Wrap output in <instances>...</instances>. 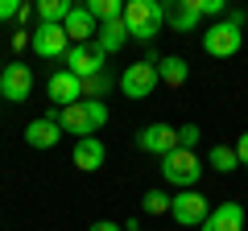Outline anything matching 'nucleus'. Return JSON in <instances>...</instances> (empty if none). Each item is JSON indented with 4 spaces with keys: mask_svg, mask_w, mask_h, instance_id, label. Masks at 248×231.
I'll return each instance as SVG.
<instances>
[{
    "mask_svg": "<svg viewBox=\"0 0 248 231\" xmlns=\"http://www.w3.org/2000/svg\"><path fill=\"white\" fill-rule=\"evenodd\" d=\"M170 202H174V198H170L166 190H145V194H141V211L145 215H166Z\"/></svg>",
    "mask_w": 248,
    "mask_h": 231,
    "instance_id": "4be33fe9",
    "label": "nucleus"
},
{
    "mask_svg": "<svg viewBox=\"0 0 248 231\" xmlns=\"http://www.w3.org/2000/svg\"><path fill=\"white\" fill-rule=\"evenodd\" d=\"M83 9H87L91 21H99V25H108V21L124 17V4H120V0H87Z\"/></svg>",
    "mask_w": 248,
    "mask_h": 231,
    "instance_id": "412c9836",
    "label": "nucleus"
},
{
    "mask_svg": "<svg viewBox=\"0 0 248 231\" xmlns=\"http://www.w3.org/2000/svg\"><path fill=\"white\" fill-rule=\"evenodd\" d=\"M87 231H124V227H120V223H112V219H99V223H91Z\"/></svg>",
    "mask_w": 248,
    "mask_h": 231,
    "instance_id": "cd10ccee",
    "label": "nucleus"
},
{
    "mask_svg": "<svg viewBox=\"0 0 248 231\" xmlns=\"http://www.w3.org/2000/svg\"><path fill=\"white\" fill-rule=\"evenodd\" d=\"M33 13H37V9H29V4H21V13H17V21H21V25H29V17H33Z\"/></svg>",
    "mask_w": 248,
    "mask_h": 231,
    "instance_id": "c85d7f7f",
    "label": "nucleus"
},
{
    "mask_svg": "<svg viewBox=\"0 0 248 231\" xmlns=\"http://www.w3.org/2000/svg\"><path fill=\"white\" fill-rule=\"evenodd\" d=\"M161 21H166V4H157V0H128L124 4V25H128V37H137V42H153Z\"/></svg>",
    "mask_w": 248,
    "mask_h": 231,
    "instance_id": "f03ea898",
    "label": "nucleus"
},
{
    "mask_svg": "<svg viewBox=\"0 0 248 231\" xmlns=\"http://www.w3.org/2000/svg\"><path fill=\"white\" fill-rule=\"evenodd\" d=\"M29 91H33V71H29L25 62H13L0 71V95L13 99V103H25Z\"/></svg>",
    "mask_w": 248,
    "mask_h": 231,
    "instance_id": "1a4fd4ad",
    "label": "nucleus"
},
{
    "mask_svg": "<svg viewBox=\"0 0 248 231\" xmlns=\"http://www.w3.org/2000/svg\"><path fill=\"white\" fill-rule=\"evenodd\" d=\"M17 13H21L17 0H0V21H17Z\"/></svg>",
    "mask_w": 248,
    "mask_h": 231,
    "instance_id": "a878e982",
    "label": "nucleus"
},
{
    "mask_svg": "<svg viewBox=\"0 0 248 231\" xmlns=\"http://www.w3.org/2000/svg\"><path fill=\"white\" fill-rule=\"evenodd\" d=\"M46 91H50V99L58 107H71V103H79V99H83V79H75L71 71H54L50 83H46Z\"/></svg>",
    "mask_w": 248,
    "mask_h": 231,
    "instance_id": "9b49d317",
    "label": "nucleus"
},
{
    "mask_svg": "<svg viewBox=\"0 0 248 231\" xmlns=\"http://www.w3.org/2000/svg\"><path fill=\"white\" fill-rule=\"evenodd\" d=\"M240 45H244V29L232 25L228 17L203 29V50L211 54V58H232V54H240Z\"/></svg>",
    "mask_w": 248,
    "mask_h": 231,
    "instance_id": "39448f33",
    "label": "nucleus"
},
{
    "mask_svg": "<svg viewBox=\"0 0 248 231\" xmlns=\"http://www.w3.org/2000/svg\"><path fill=\"white\" fill-rule=\"evenodd\" d=\"M75 169H83V173H95L99 165H104V157H108V149H104V141L99 136H83V141H75Z\"/></svg>",
    "mask_w": 248,
    "mask_h": 231,
    "instance_id": "ddd939ff",
    "label": "nucleus"
},
{
    "mask_svg": "<svg viewBox=\"0 0 248 231\" xmlns=\"http://www.w3.org/2000/svg\"><path fill=\"white\" fill-rule=\"evenodd\" d=\"M62 29H66L71 45H91V37H95V21H91V13L79 9V4L71 9V17L62 21Z\"/></svg>",
    "mask_w": 248,
    "mask_h": 231,
    "instance_id": "2eb2a0df",
    "label": "nucleus"
},
{
    "mask_svg": "<svg viewBox=\"0 0 248 231\" xmlns=\"http://www.w3.org/2000/svg\"><path fill=\"white\" fill-rule=\"evenodd\" d=\"M207 165L215 169V173H232V169H240V157L232 144H215L211 153H207Z\"/></svg>",
    "mask_w": 248,
    "mask_h": 231,
    "instance_id": "aec40b11",
    "label": "nucleus"
},
{
    "mask_svg": "<svg viewBox=\"0 0 248 231\" xmlns=\"http://www.w3.org/2000/svg\"><path fill=\"white\" fill-rule=\"evenodd\" d=\"M71 0H42L37 4V17H42V25H62V21L71 17Z\"/></svg>",
    "mask_w": 248,
    "mask_h": 231,
    "instance_id": "6ab92c4d",
    "label": "nucleus"
},
{
    "mask_svg": "<svg viewBox=\"0 0 248 231\" xmlns=\"http://www.w3.org/2000/svg\"><path fill=\"white\" fill-rule=\"evenodd\" d=\"M124 231H141V227H137V223H128V227H124Z\"/></svg>",
    "mask_w": 248,
    "mask_h": 231,
    "instance_id": "c756f323",
    "label": "nucleus"
},
{
    "mask_svg": "<svg viewBox=\"0 0 248 231\" xmlns=\"http://www.w3.org/2000/svg\"><path fill=\"white\" fill-rule=\"evenodd\" d=\"M170 215H174L178 227H203V219L211 215V202L199 190H178L174 202H170Z\"/></svg>",
    "mask_w": 248,
    "mask_h": 231,
    "instance_id": "423d86ee",
    "label": "nucleus"
},
{
    "mask_svg": "<svg viewBox=\"0 0 248 231\" xmlns=\"http://www.w3.org/2000/svg\"><path fill=\"white\" fill-rule=\"evenodd\" d=\"M161 178L178 190H195L203 178V161L195 157V149H174L161 157Z\"/></svg>",
    "mask_w": 248,
    "mask_h": 231,
    "instance_id": "7ed1b4c3",
    "label": "nucleus"
},
{
    "mask_svg": "<svg viewBox=\"0 0 248 231\" xmlns=\"http://www.w3.org/2000/svg\"><path fill=\"white\" fill-rule=\"evenodd\" d=\"M50 120L62 132H75L83 141V136H95L99 128L108 124V107L99 103V99H79V103H71V107H54Z\"/></svg>",
    "mask_w": 248,
    "mask_h": 231,
    "instance_id": "f257e3e1",
    "label": "nucleus"
},
{
    "mask_svg": "<svg viewBox=\"0 0 248 231\" xmlns=\"http://www.w3.org/2000/svg\"><path fill=\"white\" fill-rule=\"evenodd\" d=\"M157 62L153 58H141V62H133V66H124V74L116 79V87L124 91L128 99H149L153 91H157Z\"/></svg>",
    "mask_w": 248,
    "mask_h": 231,
    "instance_id": "20e7f679",
    "label": "nucleus"
},
{
    "mask_svg": "<svg viewBox=\"0 0 248 231\" xmlns=\"http://www.w3.org/2000/svg\"><path fill=\"white\" fill-rule=\"evenodd\" d=\"M203 231H244V206L240 202H219L203 219Z\"/></svg>",
    "mask_w": 248,
    "mask_h": 231,
    "instance_id": "f8f14e48",
    "label": "nucleus"
},
{
    "mask_svg": "<svg viewBox=\"0 0 248 231\" xmlns=\"http://www.w3.org/2000/svg\"><path fill=\"white\" fill-rule=\"evenodd\" d=\"M199 136H203V128H199V124H182V128H178V149H195Z\"/></svg>",
    "mask_w": 248,
    "mask_h": 231,
    "instance_id": "b1692460",
    "label": "nucleus"
},
{
    "mask_svg": "<svg viewBox=\"0 0 248 231\" xmlns=\"http://www.w3.org/2000/svg\"><path fill=\"white\" fill-rule=\"evenodd\" d=\"M104 58H108V54L99 50L95 42H91V45H71V50H66V58H62V62H66L62 71H71L75 79L87 83V79H95V74H104Z\"/></svg>",
    "mask_w": 248,
    "mask_h": 231,
    "instance_id": "0eeeda50",
    "label": "nucleus"
},
{
    "mask_svg": "<svg viewBox=\"0 0 248 231\" xmlns=\"http://www.w3.org/2000/svg\"><path fill=\"white\" fill-rule=\"evenodd\" d=\"M166 21L178 33H190V29L199 25V4L195 0H174V4H166Z\"/></svg>",
    "mask_w": 248,
    "mask_h": 231,
    "instance_id": "dca6fc26",
    "label": "nucleus"
},
{
    "mask_svg": "<svg viewBox=\"0 0 248 231\" xmlns=\"http://www.w3.org/2000/svg\"><path fill=\"white\" fill-rule=\"evenodd\" d=\"M108 91H112V79H108V71L83 83V99H99V103H104V95H108Z\"/></svg>",
    "mask_w": 248,
    "mask_h": 231,
    "instance_id": "5701e85b",
    "label": "nucleus"
},
{
    "mask_svg": "<svg viewBox=\"0 0 248 231\" xmlns=\"http://www.w3.org/2000/svg\"><path fill=\"white\" fill-rule=\"evenodd\" d=\"M33 54L37 58H66V50H71V37H66V29L62 25H37L33 29Z\"/></svg>",
    "mask_w": 248,
    "mask_h": 231,
    "instance_id": "9d476101",
    "label": "nucleus"
},
{
    "mask_svg": "<svg viewBox=\"0 0 248 231\" xmlns=\"http://www.w3.org/2000/svg\"><path fill=\"white\" fill-rule=\"evenodd\" d=\"M157 79L166 83V87H182V83L190 79V66H186V58H178V54L157 58Z\"/></svg>",
    "mask_w": 248,
    "mask_h": 231,
    "instance_id": "a211bd4d",
    "label": "nucleus"
},
{
    "mask_svg": "<svg viewBox=\"0 0 248 231\" xmlns=\"http://www.w3.org/2000/svg\"><path fill=\"white\" fill-rule=\"evenodd\" d=\"M58 141H62V128L54 124L50 116H37L33 124L25 128V144H29V149H54Z\"/></svg>",
    "mask_w": 248,
    "mask_h": 231,
    "instance_id": "4468645a",
    "label": "nucleus"
},
{
    "mask_svg": "<svg viewBox=\"0 0 248 231\" xmlns=\"http://www.w3.org/2000/svg\"><path fill=\"white\" fill-rule=\"evenodd\" d=\"M199 4V17H228V4H223V0H195Z\"/></svg>",
    "mask_w": 248,
    "mask_h": 231,
    "instance_id": "393cba45",
    "label": "nucleus"
},
{
    "mask_svg": "<svg viewBox=\"0 0 248 231\" xmlns=\"http://www.w3.org/2000/svg\"><path fill=\"white\" fill-rule=\"evenodd\" d=\"M236 149V157H240V165H248V132H240V141L232 144Z\"/></svg>",
    "mask_w": 248,
    "mask_h": 231,
    "instance_id": "bb28decb",
    "label": "nucleus"
},
{
    "mask_svg": "<svg viewBox=\"0 0 248 231\" xmlns=\"http://www.w3.org/2000/svg\"><path fill=\"white\" fill-rule=\"evenodd\" d=\"M124 42H128V25H124V17H116V21H108V25L95 29V45L104 54H116Z\"/></svg>",
    "mask_w": 248,
    "mask_h": 231,
    "instance_id": "f3484780",
    "label": "nucleus"
},
{
    "mask_svg": "<svg viewBox=\"0 0 248 231\" xmlns=\"http://www.w3.org/2000/svg\"><path fill=\"white\" fill-rule=\"evenodd\" d=\"M137 149L141 153H153V157H166V153H174L178 149V128H170V124H145L141 132H137Z\"/></svg>",
    "mask_w": 248,
    "mask_h": 231,
    "instance_id": "6e6552de",
    "label": "nucleus"
}]
</instances>
